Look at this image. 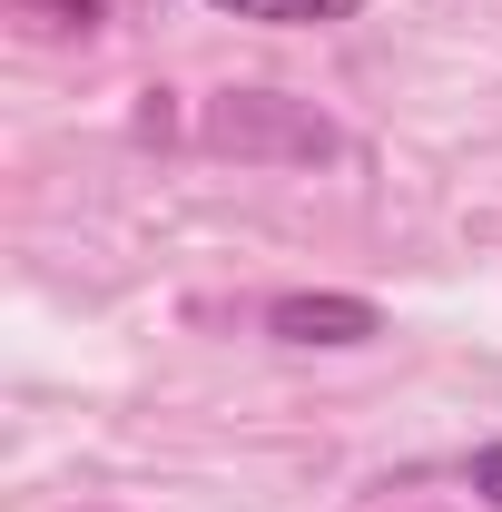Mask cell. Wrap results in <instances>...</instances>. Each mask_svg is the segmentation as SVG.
Returning a JSON list of instances; mask_svg holds the SVG:
<instances>
[{"instance_id": "cell-1", "label": "cell", "mask_w": 502, "mask_h": 512, "mask_svg": "<svg viewBox=\"0 0 502 512\" xmlns=\"http://www.w3.org/2000/svg\"><path fill=\"white\" fill-rule=\"evenodd\" d=\"M207 138H227L237 158H266V148H286V158H335V148H345L325 119H296L276 89H237V99L207 119Z\"/></svg>"}, {"instance_id": "cell-2", "label": "cell", "mask_w": 502, "mask_h": 512, "mask_svg": "<svg viewBox=\"0 0 502 512\" xmlns=\"http://www.w3.org/2000/svg\"><path fill=\"white\" fill-rule=\"evenodd\" d=\"M266 335L276 345H375L384 306L375 296H276L266 306Z\"/></svg>"}, {"instance_id": "cell-3", "label": "cell", "mask_w": 502, "mask_h": 512, "mask_svg": "<svg viewBox=\"0 0 502 512\" xmlns=\"http://www.w3.org/2000/svg\"><path fill=\"white\" fill-rule=\"evenodd\" d=\"M207 10H227V20H266V30H335V20H355L365 0H207Z\"/></svg>"}, {"instance_id": "cell-4", "label": "cell", "mask_w": 502, "mask_h": 512, "mask_svg": "<svg viewBox=\"0 0 502 512\" xmlns=\"http://www.w3.org/2000/svg\"><path fill=\"white\" fill-rule=\"evenodd\" d=\"M20 20H40V30H99L109 20V0H10Z\"/></svg>"}, {"instance_id": "cell-5", "label": "cell", "mask_w": 502, "mask_h": 512, "mask_svg": "<svg viewBox=\"0 0 502 512\" xmlns=\"http://www.w3.org/2000/svg\"><path fill=\"white\" fill-rule=\"evenodd\" d=\"M473 493L502 512V444H483V453H473Z\"/></svg>"}]
</instances>
